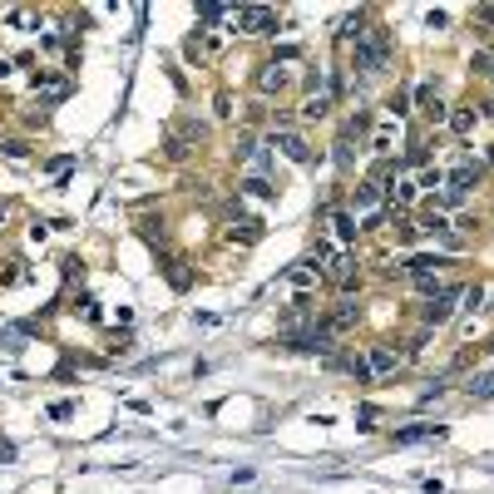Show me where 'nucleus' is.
I'll list each match as a JSON object with an SVG mask.
<instances>
[{
  "label": "nucleus",
  "instance_id": "32",
  "mask_svg": "<svg viewBox=\"0 0 494 494\" xmlns=\"http://www.w3.org/2000/svg\"><path fill=\"white\" fill-rule=\"evenodd\" d=\"M45 237H50V222L35 218V222H30V242H45Z\"/></svg>",
  "mask_w": 494,
  "mask_h": 494
},
{
  "label": "nucleus",
  "instance_id": "17",
  "mask_svg": "<svg viewBox=\"0 0 494 494\" xmlns=\"http://www.w3.org/2000/svg\"><path fill=\"white\" fill-rule=\"evenodd\" d=\"M331 163H336L341 173H351V163H356V154H351V134H341V139L331 144Z\"/></svg>",
  "mask_w": 494,
  "mask_h": 494
},
{
  "label": "nucleus",
  "instance_id": "30",
  "mask_svg": "<svg viewBox=\"0 0 494 494\" xmlns=\"http://www.w3.org/2000/svg\"><path fill=\"white\" fill-rule=\"evenodd\" d=\"M70 415H75V400H55L50 405V420H70Z\"/></svg>",
  "mask_w": 494,
  "mask_h": 494
},
{
  "label": "nucleus",
  "instance_id": "28",
  "mask_svg": "<svg viewBox=\"0 0 494 494\" xmlns=\"http://www.w3.org/2000/svg\"><path fill=\"white\" fill-rule=\"evenodd\" d=\"M213 109H218V119H232V114H237V109H232V95H227V90L213 99Z\"/></svg>",
  "mask_w": 494,
  "mask_h": 494
},
{
  "label": "nucleus",
  "instance_id": "7",
  "mask_svg": "<svg viewBox=\"0 0 494 494\" xmlns=\"http://www.w3.org/2000/svg\"><path fill=\"white\" fill-rule=\"evenodd\" d=\"M480 178H485V163H480V159H460V163H455V173L445 178V188H455V193H470Z\"/></svg>",
  "mask_w": 494,
  "mask_h": 494
},
{
  "label": "nucleus",
  "instance_id": "33",
  "mask_svg": "<svg viewBox=\"0 0 494 494\" xmlns=\"http://www.w3.org/2000/svg\"><path fill=\"white\" fill-rule=\"evenodd\" d=\"M425 25H430V30H445V25H450V15H445V10H430V15H425Z\"/></svg>",
  "mask_w": 494,
  "mask_h": 494
},
{
  "label": "nucleus",
  "instance_id": "5",
  "mask_svg": "<svg viewBox=\"0 0 494 494\" xmlns=\"http://www.w3.org/2000/svg\"><path fill=\"white\" fill-rule=\"evenodd\" d=\"M272 149L282 159H292V163H311V144L301 134H292V129H272Z\"/></svg>",
  "mask_w": 494,
  "mask_h": 494
},
{
  "label": "nucleus",
  "instance_id": "8",
  "mask_svg": "<svg viewBox=\"0 0 494 494\" xmlns=\"http://www.w3.org/2000/svg\"><path fill=\"white\" fill-rule=\"evenodd\" d=\"M356 321H361V306H356V301H351V296H341V301H336V311H331V316H326V321H321V326H326V331H331V336H341V331H351V326H356Z\"/></svg>",
  "mask_w": 494,
  "mask_h": 494
},
{
  "label": "nucleus",
  "instance_id": "18",
  "mask_svg": "<svg viewBox=\"0 0 494 494\" xmlns=\"http://www.w3.org/2000/svg\"><path fill=\"white\" fill-rule=\"evenodd\" d=\"M465 391L475 395V400H490L494 395V371H475V376L465 381Z\"/></svg>",
  "mask_w": 494,
  "mask_h": 494
},
{
  "label": "nucleus",
  "instance_id": "11",
  "mask_svg": "<svg viewBox=\"0 0 494 494\" xmlns=\"http://www.w3.org/2000/svg\"><path fill=\"white\" fill-rule=\"evenodd\" d=\"M400 351L395 346H371V356H366V366H371V376H391V371H400Z\"/></svg>",
  "mask_w": 494,
  "mask_h": 494
},
{
  "label": "nucleus",
  "instance_id": "31",
  "mask_svg": "<svg viewBox=\"0 0 494 494\" xmlns=\"http://www.w3.org/2000/svg\"><path fill=\"white\" fill-rule=\"evenodd\" d=\"M386 109H391L395 119H405V114H410V95H391V104H386Z\"/></svg>",
  "mask_w": 494,
  "mask_h": 494
},
{
  "label": "nucleus",
  "instance_id": "9",
  "mask_svg": "<svg viewBox=\"0 0 494 494\" xmlns=\"http://www.w3.org/2000/svg\"><path fill=\"white\" fill-rule=\"evenodd\" d=\"M395 445H420V440H445V425H430V420H415V425H400L391 435Z\"/></svg>",
  "mask_w": 494,
  "mask_h": 494
},
{
  "label": "nucleus",
  "instance_id": "6",
  "mask_svg": "<svg viewBox=\"0 0 494 494\" xmlns=\"http://www.w3.org/2000/svg\"><path fill=\"white\" fill-rule=\"evenodd\" d=\"M287 80H292V70H287L282 60H267V65L257 70V95H282Z\"/></svg>",
  "mask_w": 494,
  "mask_h": 494
},
{
  "label": "nucleus",
  "instance_id": "1",
  "mask_svg": "<svg viewBox=\"0 0 494 494\" xmlns=\"http://www.w3.org/2000/svg\"><path fill=\"white\" fill-rule=\"evenodd\" d=\"M351 45H356L351 60H356L361 75H381V70H391V30H386V25H366Z\"/></svg>",
  "mask_w": 494,
  "mask_h": 494
},
{
  "label": "nucleus",
  "instance_id": "29",
  "mask_svg": "<svg viewBox=\"0 0 494 494\" xmlns=\"http://www.w3.org/2000/svg\"><path fill=\"white\" fill-rule=\"evenodd\" d=\"M440 183H445V173H440V168H425V173H420V183H415V188H440Z\"/></svg>",
  "mask_w": 494,
  "mask_h": 494
},
{
  "label": "nucleus",
  "instance_id": "2",
  "mask_svg": "<svg viewBox=\"0 0 494 494\" xmlns=\"http://www.w3.org/2000/svg\"><path fill=\"white\" fill-rule=\"evenodd\" d=\"M232 25L242 35H272L277 30V10L272 5H242V10H232Z\"/></svg>",
  "mask_w": 494,
  "mask_h": 494
},
{
  "label": "nucleus",
  "instance_id": "37",
  "mask_svg": "<svg viewBox=\"0 0 494 494\" xmlns=\"http://www.w3.org/2000/svg\"><path fill=\"white\" fill-rule=\"evenodd\" d=\"M490 75H494V65H490Z\"/></svg>",
  "mask_w": 494,
  "mask_h": 494
},
{
  "label": "nucleus",
  "instance_id": "15",
  "mask_svg": "<svg viewBox=\"0 0 494 494\" xmlns=\"http://www.w3.org/2000/svg\"><path fill=\"white\" fill-rule=\"evenodd\" d=\"M25 336H30V321H5V326H0V346H5V351H20Z\"/></svg>",
  "mask_w": 494,
  "mask_h": 494
},
{
  "label": "nucleus",
  "instance_id": "20",
  "mask_svg": "<svg viewBox=\"0 0 494 494\" xmlns=\"http://www.w3.org/2000/svg\"><path fill=\"white\" fill-rule=\"evenodd\" d=\"M237 188H242V193H247V198H277V188H272L267 178H252V173H247V178H242Z\"/></svg>",
  "mask_w": 494,
  "mask_h": 494
},
{
  "label": "nucleus",
  "instance_id": "35",
  "mask_svg": "<svg viewBox=\"0 0 494 494\" xmlns=\"http://www.w3.org/2000/svg\"><path fill=\"white\" fill-rule=\"evenodd\" d=\"M475 15H480V20H485V25H494V5H480V10H475Z\"/></svg>",
  "mask_w": 494,
  "mask_h": 494
},
{
  "label": "nucleus",
  "instance_id": "27",
  "mask_svg": "<svg viewBox=\"0 0 494 494\" xmlns=\"http://www.w3.org/2000/svg\"><path fill=\"white\" fill-rule=\"evenodd\" d=\"M460 301H465L470 311H480V306H485V287H465V292H460Z\"/></svg>",
  "mask_w": 494,
  "mask_h": 494
},
{
  "label": "nucleus",
  "instance_id": "21",
  "mask_svg": "<svg viewBox=\"0 0 494 494\" xmlns=\"http://www.w3.org/2000/svg\"><path fill=\"white\" fill-rule=\"evenodd\" d=\"M227 15H232L227 5H198V25H203V30H208V25H218V20H227Z\"/></svg>",
  "mask_w": 494,
  "mask_h": 494
},
{
  "label": "nucleus",
  "instance_id": "14",
  "mask_svg": "<svg viewBox=\"0 0 494 494\" xmlns=\"http://www.w3.org/2000/svg\"><path fill=\"white\" fill-rule=\"evenodd\" d=\"M415 193H420V188H415L410 178H400V183H391V188H386V203H391V213H400V208H410V203H415Z\"/></svg>",
  "mask_w": 494,
  "mask_h": 494
},
{
  "label": "nucleus",
  "instance_id": "25",
  "mask_svg": "<svg viewBox=\"0 0 494 494\" xmlns=\"http://www.w3.org/2000/svg\"><path fill=\"white\" fill-rule=\"evenodd\" d=\"M0 154H5V159H15V163H25V159H30V144L10 139V144H0Z\"/></svg>",
  "mask_w": 494,
  "mask_h": 494
},
{
  "label": "nucleus",
  "instance_id": "16",
  "mask_svg": "<svg viewBox=\"0 0 494 494\" xmlns=\"http://www.w3.org/2000/svg\"><path fill=\"white\" fill-rule=\"evenodd\" d=\"M262 232H267V227H262L257 218H242V222H232L227 237H232V242H262Z\"/></svg>",
  "mask_w": 494,
  "mask_h": 494
},
{
  "label": "nucleus",
  "instance_id": "19",
  "mask_svg": "<svg viewBox=\"0 0 494 494\" xmlns=\"http://www.w3.org/2000/svg\"><path fill=\"white\" fill-rule=\"evenodd\" d=\"M326 109H331V95L321 90V95H311L306 104H301V119H326Z\"/></svg>",
  "mask_w": 494,
  "mask_h": 494
},
{
  "label": "nucleus",
  "instance_id": "23",
  "mask_svg": "<svg viewBox=\"0 0 494 494\" xmlns=\"http://www.w3.org/2000/svg\"><path fill=\"white\" fill-rule=\"evenodd\" d=\"M450 129H455V134L465 139V134L475 129V109H455V114H450Z\"/></svg>",
  "mask_w": 494,
  "mask_h": 494
},
{
  "label": "nucleus",
  "instance_id": "36",
  "mask_svg": "<svg viewBox=\"0 0 494 494\" xmlns=\"http://www.w3.org/2000/svg\"><path fill=\"white\" fill-rule=\"evenodd\" d=\"M490 351H494V341H490Z\"/></svg>",
  "mask_w": 494,
  "mask_h": 494
},
{
  "label": "nucleus",
  "instance_id": "12",
  "mask_svg": "<svg viewBox=\"0 0 494 494\" xmlns=\"http://www.w3.org/2000/svg\"><path fill=\"white\" fill-rule=\"evenodd\" d=\"M287 282H292L296 292H306V287H316V282H321V267H316V262L306 257V262H296L292 272H287Z\"/></svg>",
  "mask_w": 494,
  "mask_h": 494
},
{
  "label": "nucleus",
  "instance_id": "3",
  "mask_svg": "<svg viewBox=\"0 0 494 494\" xmlns=\"http://www.w3.org/2000/svg\"><path fill=\"white\" fill-rule=\"evenodd\" d=\"M381 203H386V188H376L371 178H361V183L351 188V208H346V213H351V218H356V213H361V218H381Z\"/></svg>",
  "mask_w": 494,
  "mask_h": 494
},
{
  "label": "nucleus",
  "instance_id": "34",
  "mask_svg": "<svg viewBox=\"0 0 494 494\" xmlns=\"http://www.w3.org/2000/svg\"><path fill=\"white\" fill-rule=\"evenodd\" d=\"M490 65H494L490 55H475V60H470V70H475V75H490Z\"/></svg>",
  "mask_w": 494,
  "mask_h": 494
},
{
  "label": "nucleus",
  "instance_id": "13",
  "mask_svg": "<svg viewBox=\"0 0 494 494\" xmlns=\"http://www.w3.org/2000/svg\"><path fill=\"white\" fill-rule=\"evenodd\" d=\"M331 227H336V242H341V247H351V242H356V232H361V227H356V218H351L346 208H336V213H331Z\"/></svg>",
  "mask_w": 494,
  "mask_h": 494
},
{
  "label": "nucleus",
  "instance_id": "24",
  "mask_svg": "<svg viewBox=\"0 0 494 494\" xmlns=\"http://www.w3.org/2000/svg\"><path fill=\"white\" fill-rule=\"evenodd\" d=\"M60 277L65 282H85V262L80 257H60Z\"/></svg>",
  "mask_w": 494,
  "mask_h": 494
},
{
  "label": "nucleus",
  "instance_id": "22",
  "mask_svg": "<svg viewBox=\"0 0 494 494\" xmlns=\"http://www.w3.org/2000/svg\"><path fill=\"white\" fill-rule=\"evenodd\" d=\"M188 154H193V149H188V144H183V139H173V134H168V139H163V159H168V163H183V159H188Z\"/></svg>",
  "mask_w": 494,
  "mask_h": 494
},
{
  "label": "nucleus",
  "instance_id": "26",
  "mask_svg": "<svg viewBox=\"0 0 494 494\" xmlns=\"http://www.w3.org/2000/svg\"><path fill=\"white\" fill-rule=\"evenodd\" d=\"M415 237H420V227H415V222H395V242H400V247H410Z\"/></svg>",
  "mask_w": 494,
  "mask_h": 494
},
{
  "label": "nucleus",
  "instance_id": "10",
  "mask_svg": "<svg viewBox=\"0 0 494 494\" xmlns=\"http://www.w3.org/2000/svg\"><path fill=\"white\" fill-rule=\"evenodd\" d=\"M163 277H168L173 292H188V287H193V267H188V257L168 252V257H163Z\"/></svg>",
  "mask_w": 494,
  "mask_h": 494
},
{
  "label": "nucleus",
  "instance_id": "4",
  "mask_svg": "<svg viewBox=\"0 0 494 494\" xmlns=\"http://www.w3.org/2000/svg\"><path fill=\"white\" fill-rule=\"evenodd\" d=\"M460 292H465V287H440V296H430V301L420 306V321H425V326H445L450 311H455V301H460Z\"/></svg>",
  "mask_w": 494,
  "mask_h": 494
}]
</instances>
